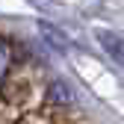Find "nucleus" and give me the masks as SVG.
Instances as JSON below:
<instances>
[{"mask_svg":"<svg viewBox=\"0 0 124 124\" xmlns=\"http://www.w3.org/2000/svg\"><path fill=\"white\" fill-rule=\"evenodd\" d=\"M41 71L12 39L0 36V124H21L41 101Z\"/></svg>","mask_w":124,"mask_h":124,"instance_id":"f257e3e1","label":"nucleus"},{"mask_svg":"<svg viewBox=\"0 0 124 124\" xmlns=\"http://www.w3.org/2000/svg\"><path fill=\"white\" fill-rule=\"evenodd\" d=\"M98 39H101V44H103V50L109 53L115 62H121V65H124V36H115V33H106V30H101Z\"/></svg>","mask_w":124,"mask_h":124,"instance_id":"f03ea898","label":"nucleus"}]
</instances>
